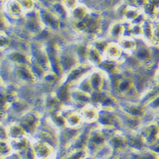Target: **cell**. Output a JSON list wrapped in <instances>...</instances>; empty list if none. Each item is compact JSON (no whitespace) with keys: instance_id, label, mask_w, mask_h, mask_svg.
I'll return each mask as SVG.
<instances>
[{"instance_id":"1","label":"cell","mask_w":159,"mask_h":159,"mask_svg":"<svg viewBox=\"0 0 159 159\" xmlns=\"http://www.w3.org/2000/svg\"><path fill=\"white\" fill-rule=\"evenodd\" d=\"M73 24L75 29L79 33L90 36H96L101 30V19L97 13L90 11L84 20Z\"/></svg>"},{"instance_id":"2","label":"cell","mask_w":159,"mask_h":159,"mask_svg":"<svg viewBox=\"0 0 159 159\" xmlns=\"http://www.w3.org/2000/svg\"><path fill=\"white\" fill-rule=\"evenodd\" d=\"M94 69V66L89 62L79 64L66 73L62 79V84H67L71 87L73 85H79Z\"/></svg>"},{"instance_id":"3","label":"cell","mask_w":159,"mask_h":159,"mask_svg":"<svg viewBox=\"0 0 159 159\" xmlns=\"http://www.w3.org/2000/svg\"><path fill=\"white\" fill-rule=\"evenodd\" d=\"M23 19L24 30L30 35H38L45 29L41 20L39 9L34 8L25 12Z\"/></svg>"},{"instance_id":"4","label":"cell","mask_w":159,"mask_h":159,"mask_svg":"<svg viewBox=\"0 0 159 159\" xmlns=\"http://www.w3.org/2000/svg\"><path fill=\"white\" fill-rule=\"evenodd\" d=\"M107 143V136H106L104 131L99 125L97 128L91 129L87 145L88 153L94 156L99 150L107 144H106Z\"/></svg>"},{"instance_id":"5","label":"cell","mask_w":159,"mask_h":159,"mask_svg":"<svg viewBox=\"0 0 159 159\" xmlns=\"http://www.w3.org/2000/svg\"><path fill=\"white\" fill-rule=\"evenodd\" d=\"M18 122L23 127L30 136L36 135L42 124L41 114L30 110L19 116Z\"/></svg>"},{"instance_id":"6","label":"cell","mask_w":159,"mask_h":159,"mask_svg":"<svg viewBox=\"0 0 159 159\" xmlns=\"http://www.w3.org/2000/svg\"><path fill=\"white\" fill-rule=\"evenodd\" d=\"M41 20L45 28L52 31H59L61 29V20L51 10L41 8L39 9Z\"/></svg>"},{"instance_id":"7","label":"cell","mask_w":159,"mask_h":159,"mask_svg":"<svg viewBox=\"0 0 159 159\" xmlns=\"http://www.w3.org/2000/svg\"><path fill=\"white\" fill-rule=\"evenodd\" d=\"M14 74L19 81L26 84H34L38 79L30 65L15 66Z\"/></svg>"},{"instance_id":"8","label":"cell","mask_w":159,"mask_h":159,"mask_svg":"<svg viewBox=\"0 0 159 159\" xmlns=\"http://www.w3.org/2000/svg\"><path fill=\"white\" fill-rule=\"evenodd\" d=\"M59 59L64 73H67L76 66L80 64L75 51L73 50L60 51Z\"/></svg>"},{"instance_id":"9","label":"cell","mask_w":159,"mask_h":159,"mask_svg":"<svg viewBox=\"0 0 159 159\" xmlns=\"http://www.w3.org/2000/svg\"><path fill=\"white\" fill-rule=\"evenodd\" d=\"M104 73V72L101 69H94L88 76L87 78L92 90V94L103 90L105 84Z\"/></svg>"},{"instance_id":"10","label":"cell","mask_w":159,"mask_h":159,"mask_svg":"<svg viewBox=\"0 0 159 159\" xmlns=\"http://www.w3.org/2000/svg\"><path fill=\"white\" fill-rule=\"evenodd\" d=\"M80 112L84 122L91 124L98 120L99 109L92 102L84 106L80 109Z\"/></svg>"},{"instance_id":"11","label":"cell","mask_w":159,"mask_h":159,"mask_svg":"<svg viewBox=\"0 0 159 159\" xmlns=\"http://www.w3.org/2000/svg\"><path fill=\"white\" fill-rule=\"evenodd\" d=\"M5 10L11 18L19 19L23 18L25 11L18 0H7L5 2Z\"/></svg>"},{"instance_id":"12","label":"cell","mask_w":159,"mask_h":159,"mask_svg":"<svg viewBox=\"0 0 159 159\" xmlns=\"http://www.w3.org/2000/svg\"><path fill=\"white\" fill-rule=\"evenodd\" d=\"M7 58L14 66H31V56L30 54L19 50H11L7 54Z\"/></svg>"},{"instance_id":"13","label":"cell","mask_w":159,"mask_h":159,"mask_svg":"<svg viewBox=\"0 0 159 159\" xmlns=\"http://www.w3.org/2000/svg\"><path fill=\"white\" fill-rule=\"evenodd\" d=\"M71 98L73 102L77 104H82L83 107L86 104L91 103L92 101V94L78 88L73 90L72 89Z\"/></svg>"},{"instance_id":"14","label":"cell","mask_w":159,"mask_h":159,"mask_svg":"<svg viewBox=\"0 0 159 159\" xmlns=\"http://www.w3.org/2000/svg\"><path fill=\"white\" fill-rule=\"evenodd\" d=\"M86 58L87 62L91 65L93 66H99L105 59V57L102 53L91 45L87 47Z\"/></svg>"},{"instance_id":"15","label":"cell","mask_w":159,"mask_h":159,"mask_svg":"<svg viewBox=\"0 0 159 159\" xmlns=\"http://www.w3.org/2000/svg\"><path fill=\"white\" fill-rule=\"evenodd\" d=\"M143 14L142 10L138 7L129 5L123 11V17L125 20L130 24H134Z\"/></svg>"},{"instance_id":"16","label":"cell","mask_w":159,"mask_h":159,"mask_svg":"<svg viewBox=\"0 0 159 159\" xmlns=\"http://www.w3.org/2000/svg\"><path fill=\"white\" fill-rule=\"evenodd\" d=\"M66 125L67 127L74 129H81L84 125V120L82 118V116L80 111L75 110L68 115L66 118Z\"/></svg>"},{"instance_id":"17","label":"cell","mask_w":159,"mask_h":159,"mask_svg":"<svg viewBox=\"0 0 159 159\" xmlns=\"http://www.w3.org/2000/svg\"><path fill=\"white\" fill-rule=\"evenodd\" d=\"M90 12L87 7L84 4L80 3L70 14V19L73 24L84 20Z\"/></svg>"},{"instance_id":"18","label":"cell","mask_w":159,"mask_h":159,"mask_svg":"<svg viewBox=\"0 0 159 159\" xmlns=\"http://www.w3.org/2000/svg\"><path fill=\"white\" fill-rule=\"evenodd\" d=\"M125 30L126 28L123 23L115 22L110 25L108 30V35L111 38L118 39L119 41L124 36Z\"/></svg>"},{"instance_id":"19","label":"cell","mask_w":159,"mask_h":159,"mask_svg":"<svg viewBox=\"0 0 159 159\" xmlns=\"http://www.w3.org/2000/svg\"><path fill=\"white\" fill-rule=\"evenodd\" d=\"M8 128L9 140L17 139L25 136H29L23 127L18 122L10 124L8 125Z\"/></svg>"},{"instance_id":"20","label":"cell","mask_w":159,"mask_h":159,"mask_svg":"<svg viewBox=\"0 0 159 159\" xmlns=\"http://www.w3.org/2000/svg\"><path fill=\"white\" fill-rule=\"evenodd\" d=\"M122 50L118 43H110L104 53V57L107 59L116 61L120 58L122 54Z\"/></svg>"},{"instance_id":"21","label":"cell","mask_w":159,"mask_h":159,"mask_svg":"<svg viewBox=\"0 0 159 159\" xmlns=\"http://www.w3.org/2000/svg\"><path fill=\"white\" fill-rule=\"evenodd\" d=\"M118 45L122 50L127 53L134 52L137 48V44L134 39L130 36H124L118 41Z\"/></svg>"},{"instance_id":"22","label":"cell","mask_w":159,"mask_h":159,"mask_svg":"<svg viewBox=\"0 0 159 159\" xmlns=\"http://www.w3.org/2000/svg\"><path fill=\"white\" fill-rule=\"evenodd\" d=\"M51 10L60 19V20H65L70 18V13L65 8L61 2H57L52 3L51 5Z\"/></svg>"},{"instance_id":"23","label":"cell","mask_w":159,"mask_h":159,"mask_svg":"<svg viewBox=\"0 0 159 159\" xmlns=\"http://www.w3.org/2000/svg\"><path fill=\"white\" fill-rule=\"evenodd\" d=\"M132 89V82L129 78H123L117 83L116 90L121 94H126Z\"/></svg>"},{"instance_id":"24","label":"cell","mask_w":159,"mask_h":159,"mask_svg":"<svg viewBox=\"0 0 159 159\" xmlns=\"http://www.w3.org/2000/svg\"><path fill=\"white\" fill-rule=\"evenodd\" d=\"M13 151L11 145L9 140H1V157L5 158Z\"/></svg>"},{"instance_id":"25","label":"cell","mask_w":159,"mask_h":159,"mask_svg":"<svg viewBox=\"0 0 159 159\" xmlns=\"http://www.w3.org/2000/svg\"><path fill=\"white\" fill-rule=\"evenodd\" d=\"M128 30L132 36L143 37L142 25L137 24H130L128 27Z\"/></svg>"},{"instance_id":"26","label":"cell","mask_w":159,"mask_h":159,"mask_svg":"<svg viewBox=\"0 0 159 159\" xmlns=\"http://www.w3.org/2000/svg\"><path fill=\"white\" fill-rule=\"evenodd\" d=\"M10 38L5 31H1L0 34V43H1V50L3 52L9 47L10 45Z\"/></svg>"},{"instance_id":"27","label":"cell","mask_w":159,"mask_h":159,"mask_svg":"<svg viewBox=\"0 0 159 159\" xmlns=\"http://www.w3.org/2000/svg\"><path fill=\"white\" fill-rule=\"evenodd\" d=\"M61 2L70 14L80 4L78 0H61Z\"/></svg>"},{"instance_id":"28","label":"cell","mask_w":159,"mask_h":159,"mask_svg":"<svg viewBox=\"0 0 159 159\" xmlns=\"http://www.w3.org/2000/svg\"><path fill=\"white\" fill-rule=\"evenodd\" d=\"M108 44L109 43L103 40V39H97V40L94 42L93 44H92V45H93L97 50H98L104 56L105 51L107 50Z\"/></svg>"},{"instance_id":"29","label":"cell","mask_w":159,"mask_h":159,"mask_svg":"<svg viewBox=\"0 0 159 159\" xmlns=\"http://www.w3.org/2000/svg\"><path fill=\"white\" fill-rule=\"evenodd\" d=\"M25 12L31 11L35 8V3L34 0H18Z\"/></svg>"},{"instance_id":"30","label":"cell","mask_w":159,"mask_h":159,"mask_svg":"<svg viewBox=\"0 0 159 159\" xmlns=\"http://www.w3.org/2000/svg\"><path fill=\"white\" fill-rule=\"evenodd\" d=\"M159 43V25L153 26V42Z\"/></svg>"},{"instance_id":"31","label":"cell","mask_w":159,"mask_h":159,"mask_svg":"<svg viewBox=\"0 0 159 159\" xmlns=\"http://www.w3.org/2000/svg\"><path fill=\"white\" fill-rule=\"evenodd\" d=\"M147 2H148L157 12H159V0H147Z\"/></svg>"},{"instance_id":"32","label":"cell","mask_w":159,"mask_h":159,"mask_svg":"<svg viewBox=\"0 0 159 159\" xmlns=\"http://www.w3.org/2000/svg\"><path fill=\"white\" fill-rule=\"evenodd\" d=\"M1 1H2V2H7V0H1Z\"/></svg>"}]
</instances>
